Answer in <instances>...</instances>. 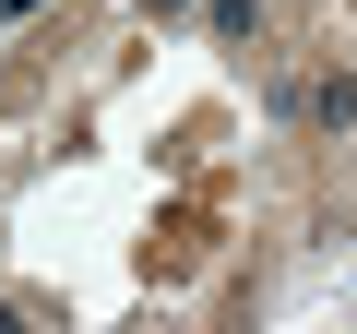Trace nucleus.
Here are the masks:
<instances>
[{
  "label": "nucleus",
  "mask_w": 357,
  "mask_h": 334,
  "mask_svg": "<svg viewBox=\"0 0 357 334\" xmlns=\"http://www.w3.org/2000/svg\"><path fill=\"white\" fill-rule=\"evenodd\" d=\"M310 119L321 131H357V84H310Z\"/></svg>",
  "instance_id": "f257e3e1"
},
{
  "label": "nucleus",
  "mask_w": 357,
  "mask_h": 334,
  "mask_svg": "<svg viewBox=\"0 0 357 334\" xmlns=\"http://www.w3.org/2000/svg\"><path fill=\"white\" fill-rule=\"evenodd\" d=\"M13 13H36V0H13Z\"/></svg>",
  "instance_id": "7ed1b4c3"
},
{
  "label": "nucleus",
  "mask_w": 357,
  "mask_h": 334,
  "mask_svg": "<svg viewBox=\"0 0 357 334\" xmlns=\"http://www.w3.org/2000/svg\"><path fill=\"white\" fill-rule=\"evenodd\" d=\"M155 13H191V0H155Z\"/></svg>",
  "instance_id": "f03ea898"
}]
</instances>
